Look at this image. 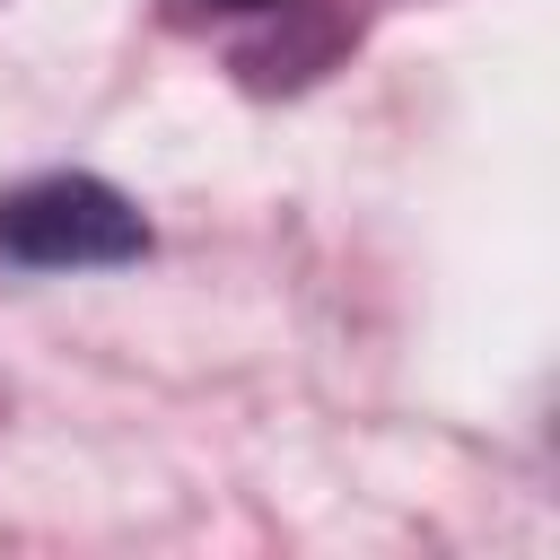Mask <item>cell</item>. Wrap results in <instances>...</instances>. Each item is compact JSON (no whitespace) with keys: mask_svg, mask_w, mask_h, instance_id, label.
Returning <instances> with one entry per match:
<instances>
[{"mask_svg":"<svg viewBox=\"0 0 560 560\" xmlns=\"http://www.w3.org/2000/svg\"><path fill=\"white\" fill-rule=\"evenodd\" d=\"M0 254L35 271H114L149 254V219L105 175H26L0 192Z\"/></svg>","mask_w":560,"mask_h":560,"instance_id":"1","label":"cell"},{"mask_svg":"<svg viewBox=\"0 0 560 560\" xmlns=\"http://www.w3.org/2000/svg\"><path fill=\"white\" fill-rule=\"evenodd\" d=\"M210 9H280V0H210Z\"/></svg>","mask_w":560,"mask_h":560,"instance_id":"2","label":"cell"}]
</instances>
